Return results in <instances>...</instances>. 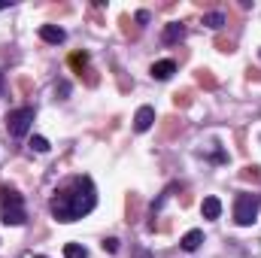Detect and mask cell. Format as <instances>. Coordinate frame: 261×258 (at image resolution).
<instances>
[{"label": "cell", "mask_w": 261, "mask_h": 258, "mask_svg": "<svg viewBox=\"0 0 261 258\" xmlns=\"http://www.w3.org/2000/svg\"><path fill=\"white\" fill-rule=\"evenodd\" d=\"M97 203V192H94V183L88 176H70L61 189H55L52 200H49V210L55 216V222H76L82 216H88Z\"/></svg>", "instance_id": "6da1fadb"}, {"label": "cell", "mask_w": 261, "mask_h": 258, "mask_svg": "<svg viewBox=\"0 0 261 258\" xmlns=\"http://www.w3.org/2000/svg\"><path fill=\"white\" fill-rule=\"evenodd\" d=\"M0 203H3V210H0V222H3V225L18 228V225H24V222H28L24 207H21V194H18V192L3 189V192H0Z\"/></svg>", "instance_id": "7a4b0ae2"}, {"label": "cell", "mask_w": 261, "mask_h": 258, "mask_svg": "<svg viewBox=\"0 0 261 258\" xmlns=\"http://www.w3.org/2000/svg\"><path fill=\"white\" fill-rule=\"evenodd\" d=\"M255 219H258L255 194H237V200H234V222L240 228H249V225H255Z\"/></svg>", "instance_id": "3957f363"}, {"label": "cell", "mask_w": 261, "mask_h": 258, "mask_svg": "<svg viewBox=\"0 0 261 258\" xmlns=\"http://www.w3.org/2000/svg\"><path fill=\"white\" fill-rule=\"evenodd\" d=\"M34 125V110L31 107H18V110H12L9 116H6V131H9V137H24L28 131Z\"/></svg>", "instance_id": "277c9868"}, {"label": "cell", "mask_w": 261, "mask_h": 258, "mask_svg": "<svg viewBox=\"0 0 261 258\" xmlns=\"http://www.w3.org/2000/svg\"><path fill=\"white\" fill-rule=\"evenodd\" d=\"M149 73H152V79L164 82V79H170V76L176 73V61H170V58H164V61H155V64L149 67Z\"/></svg>", "instance_id": "5b68a950"}, {"label": "cell", "mask_w": 261, "mask_h": 258, "mask_svg": "<svg viewBox=\"0 0 261 258\" xmlns=\"http://www.w3.org/2000/svg\"><path fill=\"white\" fill-rule=\"evenodd\" d=\"M152 122H155V110L152 107H140L137 110V116H134V131H149L152 128Z\"/></svg>", "instance_id": "8992f818"}, {"label": "cell", "mask_w": 261, "mask_h": 258, "mask_svg": "<svg viewBox=\"0 0 261 258\" xmlns=\"http://www.w3.org/2000/svg\"><path fill=\"white\" fill-rule=\"evenodd\" d=\"M40 37H43L46 43H52V46H58V43L67 40L64 28H58V24H43V28H40Z\"/></svg>", "instance_id": "52a82bcc"}, {"label": "cell", "mask_w": 261, "mask_h": 258, "mask_svg": "<svg viewBox=\"0 0 261 258\" xmlns=\"http://www.w3.org/2000/svg\"><path fill=\"white\" fill-rule=\"evenodd\" d=\"M200 213H203V219H219L222 216V200L219 197H203Z\"/></svg>", "instance_id": "ba28073f"}, {"label": "cell", "mask_w": 261, "mask_h": 258, "mask_svg": "<svg viewBox=\"0 0 261 258\" xmlns=\"http://www.w3.org/2000/svg\"><path fill=\"white\" fill-rule=\"evenodd\" d=\"M179 243H182V249H186V252H195L197 246L203 243V231H197V228H192V231H189V234H186V237H182Z\"/></svg>", "instance_id": "9c48e42d"}, {"label": "cell", "mask_w": 261, "mask_h": 258, "mask_svg": "<svg viewBox=\"0 0 261 258\" xmlns=\"http://www.w3.org/2000/svg\"><path fill=\"white\" fill-rule=\"evenodd\" d=\"M182 37H186V28H182V24H176V21H173V24H167V28H164V43H179Z\"/></svg>", "instance_id": "30bf717a"}, {"label": "cell", "mask_w": 261, "mask_h": 258, "mask_svg": "<svg viewBox=\"0 0 261 258\" xmlns=\"http://www.w3.org/2000/svg\"><path fill=\"white\" fill-rule=\"evenodd\" d=\"M64 258H88V249L82 243H67L64 246Z\"/></svg>", "instance_id": "8fae6325"}, {"label": "cell", "mask_w": 261, "mask_h": 258, "mask_svg": "<svg viewBox=\"0 0 261 258\" xmlns=\"http://www.w3.org/2000/svg\"><path fill=\"white\" fill-rule=\"evenodd\" d=\"M203 24L213 28V31H219V28L225 24V15H222V12H206V15H203Z\"/></svg>", "instance_id": "7c38bea8"}, {"label": "cell", "mask_w": 261, "mask_h": 258, "mask_svg": "<svg viewBox=\"0 0 261 258\" xmlns=\"http://www.w3.org/2000/svg\"><path fill=\"white\" fill-rule=\"evenodd\" d=\"M31 149L34 152H49V140L46 137H31Z\"/></svg>", "instance_id": "4fadbf2b"}, {"label": "cell", "mask_w": 261, "mask_h": 258, "mask_svg": "<svg viewBox=\"0 0 261 258\" xmlns=\"http://www.w3.org/2000/svg\"><path fill=\"white\" fill-rule=\"evenodd\" d=\"M103 252H119V240H116V237L103 240Z\"/></svg>", "instance_id": "5bb4252c"}, {"label": "cell", "mask_w": 261, "mask_h": 258, "mask_svg": "<svg viewBox=\"0 0 261 258\" xmlns=\"http://www.w3.org/2000/svg\"><path fill=\"white\" fill-rule=\"evenodd\" d=\"M85 61H88V55H85V52H82V55L76 52V55L70 58V64H73V67H82V64H85Z\"/></svg>", "instance_id": "9a60e30c"}, {"label": "cell", "mask_w": 261, "mask_h": 258, "mask_svg": "<svg viewBox=\"0 0 261 258\" xmlns=\"http://www.w3.org/2000/svg\"><path fill=\"white\" fill-rule=\"evenodd\" d=\"M55 91H58V94H61V100H64L67 94H70V85H67V82H58V88H55Z\"/></svg>", "instance_id": "2e32d148"}, {"label": "cell", "mask_w": 261, "mask_h": 258, "mask_svg": "<svg viewBox=\"0 0 261 258\" xmlns=\"http://www.w3.org/2000/svg\"><path fill=\"white\" fill-rule=\"evenodd\" d=\"M34 258H46V255H34Z\"/></svg>", "instance_id": "e0dca14e"}, {"label": "cell", "mask_w": 261, "mask_h": 258, "mask_svg": "<svg viewBox=\"0 0 261 258\" xmlns=\"http://www.w3.org/2000/svg\"><path fill=\"white\" fill-rule=\"evenodd\" d=\"M0 9H3V6H0Z\"/></svg>", "instance_id": "ac0fdd59"}]
</instances>
